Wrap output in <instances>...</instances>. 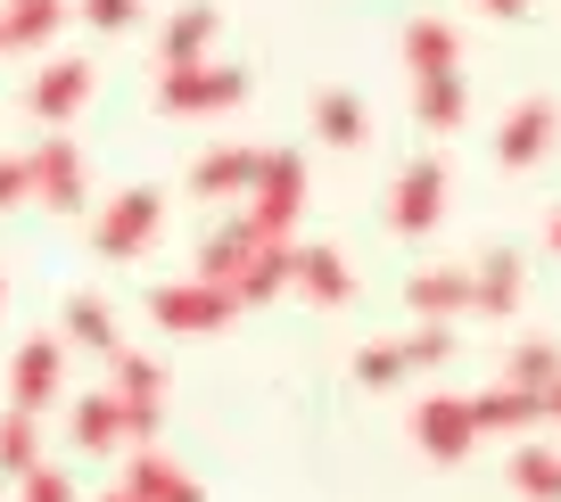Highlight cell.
Listing matches in <instances>:
<instances>
[{"instance_id": "obj_14", "label": "cell", "mask_w": 561, "mask_h": 502, "mask_svg": "<svg viewBox=\"0 0 561 502\" xmlns=\"http://www.w3.org/2000/svg\"><path fill=\"white\" fill-rule=\"evenodd\" d=\"M520 280L528 264L512 256V247H495V256L471 264V313H488V322H504V313H520Z\"/></svg>"}, {"instance_id": "obj_16", "label": "cell", "mask_w": 561, "mask_h": 502, "mask_svg": "<svg viewBox=\"0 0 561 502\" xmlns=\"http://www.w3.org/2000/svg\"><path fill=\"white\" fill-rule=\"evenodd\" d=\"M256 165H264V149H207L191 165V190L198 198H248L256 190Z\"/></svg>"}, {"instance_id": "obj_29", "label": "cell", "mask_w": 561, "mask_h": 502, "mask_svg": "<svg viewBox=\"0 0 561 502\" xmlns=\"http://www.w3.org/2000/svg\"><path fill=\"white\" fill-rule=\"evenodd\" d=\"M42 462V420L34 412H0V478H25Z\"/></svg>"}, {"instance_id": "obj_37", "label": "cell", "mask_w": 561, "mask_h": 502, "mask_svg": "<svg viewBox=\"0 0 561 502\" xmlns=\"http://www.w3.org/2000/svg\"><path fill=\"white\" fill-rule=\"evenodd\" d=\"M545 240H553V256H561V207H553V223H545Z\"/></svg>"}, {"instance_id": "obj_20", "label": "cell", "mask_w": 561, "mask_h": 502, "mask_svg": "<svg viewBox=\"0 0 561 502\" xmlns=\"http://www.w3.org/2000/svg\"><path fill=\"white\" fill-rule=\"evenodd\" d=\"M67 436H75V453H91V462H100V453H116L124 445V404L107 396H75V420H67Z\"/></svg>"}, {"instance_id": "obj_22", "label": "cell", "mask_w": 561, "mask_h": 502, "mask_svg": "<svg viewBox=\"0 0 561 502\" xmlns=\"http://www.w3.org/2000/svg\"><path fill=\"white\" fill-rule=\"evenodd\" d=\"M67 25V0H9L0 9V50H42Z\"/></svg>"}, {"instance_id": "obj_9", "label": "cell", "mask_w": 561, "mask_h": 502, "mask_svg": "<svg viewBox=\"0 0 561 502\" xmlns=\"http://www.w3.org/2000/svg\"><path fill=\"white\" fill-rule=\"evenodd\" d=\"M289 289H298L306 305H347V296H355V272H347V256H339V247L298 240V247H289Z\"/></svg>"}, {"instance_id": "obj_19", "label": "cell", "mask_w": 561, "mask_h": 502, "mask_svg": "<svg viewBox=\"0 0 561 502\" xmlns=\"http://www.w3.org/2000/svg\"><path fill=\"white\" fill-rule=\"evenodd\" d=\"M215 25H224V17H215L207 0L174 9V17H165V34H158V58H165V67H198V58L215 50Z\"/></svg>"}, {"instance_id": "obj_34", "label": "cell", "mask_w": 561, "mask_h": 502, "mask_svg": "<svg viewBox=\"0 0 561 502\" xmlns=\"http://www.w3.org/2000/svg\"><path fill=\"white\" fill-rule=\"evenodd\" d=\"M25 198H34V182H25V156H0V214L25 207Z\"/></svg>"}, {"instance_id": "obj_3", "label": "cell", "mask_w": 561, "mask_h": 502, "mask_svg": "<svg viewBox=\"0 0 561 502\" xmlns=\"http://www.w3.org/2000/svg\"><path fill=\"white\" fill-rule=\"evenodd\" d=\"M158 231H165V198L158 190H116V198H107V214L91 223V247H100L107 264H133V256H149Z\"/></svg>"}, {"instance_id": "obj_33", "label": "cell", "mask_w": 561, "mask_h": 502, "mask_svg": "<svg viewBox=\"0 0 561 502\" xmlns=\"http://www.w3.org/2000/svg\"><path fill=\"white\" fill-rule=\"evenodd\" d=\"M83 17L100 34H124V25H140V0H83Z\"/></svg>"}, {"instance_id": "obj_8", "label": "cell", "mask_w": 561, "mask_h": 502, "mask_svg": "<svg viewBox=\"0 0 561 502\" xmlns=\"http://www.w3.org/2000/svg\"><path fill=\"white\" fill-rule=\"evenodd\" d=\"M413 445L438 453V462H471V445H479L471 404H462V396H421L413 404Z\"/></svg>"}, {"instance_id": "obj_24", "label": "cell", "mask_w": 561, "mask_h": 502, "mask_svg": "<svg viewBox=\"0 0 561 502\" xmlns=\"http://www.w3.org/2000/svg\"><path fill=\"white\" fill-rule=\"evenodd\" d=\"M298 247V240H289ZM289 247H256V256L231 272V305H273L280 289H289Z\"/></svg>"}, {"instance_id": "obj_6", "label": "cell", "mask_w": 561, "mask_h": 502, "mask_svg": "<svg viewBox=\"0 0 561 502\" xmlns=\"http://www.w3.org/2000/svg\"><path fill=\"white\" fill-rule=\"evenodd\" d=\"M58 387H67V347L34 329V338L9 354V412H34L42 420V404H50Z\"/></svg>"}, {"instance_id": "obj_12", "label": "cell", "mask_w": 561, "mask_h": 502, "mask_svg": "<svg viewBox=\"0 0 561 502\" xmlns=\"http://www.w3.org/2000/svg\"><path fill=\"white\" fill-rule=\"evenodd\" d=\"M58 347H83V354H100V363H116V354H124L116 305H107V296H91V289H75V296H67V338H58Z\"/></svg>"}, {"instance_id": "obj_32", "label": "cell", "mask_w": 561, "mask_h": 502, "mask_svg": "<svg viewBox=\"0 0 561 502\" xmlns=\"http://www.w3.org/2000/svg\"><path fill=\"white\" fill-rule=\"evenodd\" d=\"M18 502H83V494H75V478H67V469L34 462V469L18 478Z\"/></svg>"}, {"instance_id": "obj_1", "label": "cell", "mask_w": 561, "mask_h": 502, "mask_svg": "<svg viewBox=\"0 0 561 502\" xmlns=\"http://www.w3.org/2000/svg\"><path fill=\"white\" fill-rule=\"evenodd\" d=\"M298 214H306V156H298V149H264L256 190H248V214H240V223L256 231L264 247H289V240H298Z\"/></svg>"}, {"instance_id": "obj_2", "label": "cell", "mask_w": 561, "mask_h": 502, "mask_svg": "<svg viewBox=\"0 0 561 502\" xmlns=\"http://www.w3.org/2000/svg\"><path fill=\"white\" fill-rule=\"evenodd\" d=\"M248 100V67H224V58H198V67H165L158 107L165 116H231Z\"/></svg>"}, {"instance_id": "obj_26", "label": "cell", "mask_w": 561, "mask_h": 502, "mask_svg": "<svg viewBox=\"0 0 561 502\" xmlns=\"http://www.w3.org/2000/svg\"><path fill=\"white\" fill-rule=\"evenodd\" d=\"M314 132L331 140V149H364V140H371V116H364V100H355V91H322V100H314Z\"/></svg>"}, {"instance_id": "obj_39", "label": "cell", "mask_w": 561, "mask_h": 502, "mask_svg": "<svg viewBox=\"0 0 561 502\" xmlns=\"http://www.w3.org/2000/svg\"><path fill=\"white\" fill-rule=\"evenodd\" d=\"M0 313H9V280H0Z\"/></svg>"}, {"instance_id": "obj_38", "label": "cell", "mask_w": 561, "mask_h": 502, "mask_svg": "<svg viewBox=\"0 0 561 502\" xmlns=\"http://www.w3.org/2000/svg\"><path fill=\"white\" fill-rule=\"evenodd\" d=\"M100 502H133V494H124V486H116V494H100Z\"/></svg>"}, {"instance_id": "obj_18", "label": "cell", "mask_w": 561, "mask_h": 502, "mask_svg": "<svg viewBox=\"0 0 561 502\" xmlns=\"http://www.w3.org/2000/svg\"><path fill=\"white\" fill-rule=\"evenodd\" d=\"M107 396H116L124 412H165V371H158V354H133V347H124L116 363H107Z\"/></svg>"}, {"instance_id": "obj_27", "label": "cell", "mask_w": 561, "mask_h": 502, "mask_svg": "<svg viewBox=\"0 0 561 502\" xmlns=\"http://www.w3.org/2000/svg\"><path fill=\"white\" fill-rule=\"evenodd\" d=\"M553 380H561V347H553V338H520V347H512L504 387H520V396H545Z\"/></svg>"}, {"instance_id": "obj_25", "label": "cell", "mask_w": 561, "mask_h": 502, "mask_svg": "<svg viewBox=\"0 0 561 502\" xmlns=\"http://www.w3.org/2000/svg\"><path fill=\"white\" fill-rule=\"evenodd\" d=\"M413 116L430 124V132H455V124L471 116V91H462V74H421V83H413Z\"/></svg>"}, {"instance_id": "obj_5", "label": "cell", "mask_w": 561, "mask_h": 502, "mask_svg": "<svg viewBox=\"0 0 561 502\" xmlns=\"http://www.w3.org/2000/svg\"><path fill=\"white\" fill-rule=\"evenodd\" d=\"M25 182H34V198L50 214H83V198H91V174H83V149L75 140H42L34 156H25Z\"/></svg>"}, {"instance_id": "obj_11", "label": "cell", "mask_w": 561, "mask_h": 502, "mask_svg": "<svg viewBox=\"0 0 561 502\" xmlns=\"http://www.w3.org/2000/svg\"><path fill=\"white\" fill-rule=\"evenodd\" d=\"M83 100H91V67L83 58H50V67L25 83V107H34L42 124H67V116H83Z\"/></svg>"}, {"instance_id": "obj_35", "label": "cell", "mask_w": 561, "mask_h": 502, "mask_svg": "<svg viewBox=\"0 0 561 502\" xmlns=\"http://www.w3.org/2000/svg\"><path fill=\"white\" fill-rule=\"evenodd\" d=\"M537 420H553V429H561V380H553V387L537 396Z\"/></svg>"}, {"instance_id": "obj_31", "label": "cell", "mask_w": 561, "mask_h": 502, "mask_svg": "<svg viewBox=\"0 0 561 502\" xmlns=\"http://www.w3.org/2000/svg\"><path fill=\"white\" fill-rule=\"evenodd\" d=\"M397 347H404V363H413V371H438L446 354H455V329H446V322H421V329H404Z\"/></svg>"}, {"instance_id": "obj_23", "label": "cell", "mask_w": 561, "mask_h": 502, "mask_svg": "<svg viewBox=\"0 0 561 502\" xmlns=\"http://www.w3.org/2000/svg\"><path fill=\"white\" fill-rule=\"evenodd\" d=\"M256 247H264V240H256V231L240 223V214H231V223H215V231H207V247H198V280L231 289V272H240V264L256 256Z\"/></svg>"}, {"instance_id": "obj_28", "label": "cell", "mask_w": 561, "mask_h": 502, "mask_svg": "<svg viewBox=\"0 0 561 502\" xmlns=\"http://www.w3.org/2000/svg\"><path fill=\"white\" fill-rule=\"evenodd\" d=\"M512 486L528 502H561V445H520L512 453Z\"/></svg>"}, {"instance_id": "obj_21", "label": "cell", "mask_w": 561, "mask_h": 502, "mask_svg": "<svg viewBox=\"0 0 561 502\" xmlns=\"http://www.w3.org/2000/svg\"><path fill=\"white\" fill-rule=\"evenodd\" d=\"M455 58H462V34L446 17H413L404 25V67H413V83L421 74H455Z\"/></svg>"}, {"instance_id": "obj_15", "label": "cell", "mask_w": 561, "mask_h": 502, "mask_svg": "<svg viewBox=\"0 0 561 502\" xmlns=\"http://www.w3.org/2000/svg\"><path fill=\"white\" fill-rule=\"evenodd\" d=\"M404 296H413L421 322H446V329H455V313H471V272H455V264H430V272L404 280Z\"/></svg>"}, {"instance_id": "obj_10", "label": "cell", "mask_w": 561, "mask_h": 502, "mask_svg": "<svg viewBox=\"0 0 561 502\" xmlns=\"http://www.w3.org/2000/svg\"><path fill=\"white\" fill-rule=\"evenodd\" d=\"M561 132V107L553 100H520L504 124H495V165H537Z\"/></svg>"}, {"instance_id": "obj_13", "label": "cell", "mask_w": 561, "mask_h": 502, "mask_svg": "<svg viewBox=\"0 0 561 502\" xmlns=\"http://www.w3.org/2000/svg\"><path fill=\"white\" fill-rule=\"evenodd\" d=\"M124 494H133V502H207V494H198V478L174 462V453H158V445L124 462Z\"/></svg>"}, {"instance_id": "obj_17", "label": "cell", "mask_w": 561, "mask_h": 502, "mask_svg": "<svg viewBox=\"0 0 561 502\" xmlns=\"http://www.w3.org/2000/svg\"><path fill=\"white\" fill-rule=\"evenodd\" d=\"M462 404H471L479 436H528V429H537V396H520V387H504V380L479 387V396H462Z\"/></svg>"}, {"instance_id": "obj_36", "label": "cell", "mask_w": 561, "mask_h": 502, "mask_svg": "<svg viewBox=\"0 0 561 502\" xmlns=\"http://www.w3.org/2000/svg\"><path fill=\"white\" fill-rule=\"evenodd\" d=\"M488 17H528V0H479Z\"/></svg>"}, {"instance_id": "obj_30", "label": "cell", "mask_w": 561, "mask_h": 502, "mask_svg": "<svg viewBox=\"0 0 561 502\" xmlns=\"http://www.w3.org/2000/svg\"><path fill=\"white\" fill-rule=\"evenodd\" d=\"M355 380H364V387H404V380H413V363H404L397 338H380V347L355 354Z\"/></svg>"}, {"instance_id": "obj_7", "label": "cell", "mask_w": 561, "mask_h": 502, "mask_svg": "<svg viewBox=\"0 0 561 502\" xmlns=\"http://www.w3.org/2000/svg\"><path fill=\"white\" fill-rule=\"evenodd\" d=\"M438 214H446V165H438V156H413V165L397 174L388 223H397L404 240H421V231H438Z\"/></svg>"}, {"instance_id": "obj_4", "label": "cell", "mask_w": 561, "mask_h": 502, "mask_svg": "<svg viewBox=\"0 0 561 502\" xmlns=\"http://www.w3.org/2000/svg\"><path fill=\"white\" fill-rule=\"evenodd\" d=\"M231 289H215V280H165V289H149V322L174 329V338H207V329L231 322Z\"/></svg>"}]
</instances>
